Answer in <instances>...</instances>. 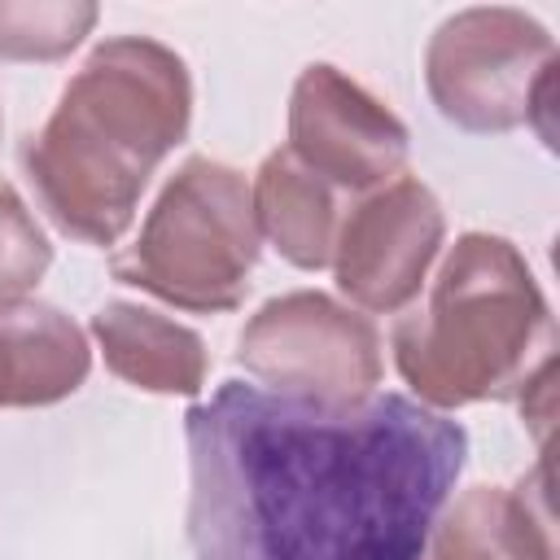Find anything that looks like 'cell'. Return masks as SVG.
<instances>
[{"label":"cell","mask_w":560,"mask_h":560,"mask_svg":"<svg viewBox=\"0 0 560 560\" xmlns=\"http://www.w3.org/2000/svg\"><path fill=\"white\" fill-rule=\"evenodd\" d=\"M424 560H556L542 468L503 486H468L442 508Z\"/></svg>","instance_id":"9c48e42d"},{"label":"cell","mask_w":560,"mask_h":560,"mask_svg":"<svg viewBox=\"0 0 560 560\" xmlns=\"http://www.w3.org/2000/svg\"><path fill=\"white\" fill-rule=\"evenodd\" d=\"M96 18L92 0H0V57L61 61L92 35Z\"/></svg>","instance_id":"4fadbf2b"},{"label":"cell","mask_w":560,"mask_h":560,"mask_svg":"<svg viewBox=\"0 0 560 560\" xmlns=\"http://www.w3.org/2000/svg\"><path fill=\"white\" fill-rule=\"evenodd\" d=\"M236 368L284 398L359 407L381 394L385 354L381 332L363 311L319 289H293L245 319L236 332Z\"/></svg>","instance_id":"8992f818"},{"label":"cell","mask_w":560,"mask_h":560,"mask_svg":"<svg viewBox=\"0 0 560 560\" xmlns=\"http://www.w3.org/2000/svg\"><path fill=\"white\" fill-rule=\"evenodd\" d=\"M284 149L332 188L376 192L402 175L411 131L359 79L328 61H311L289 92Z\"/></svg>","instance_id":"52a82bcc"},{"label":"cell","mask_w":560,"mask_h":560,"mask_svg":"<svg viewBox=\"0 0 560 560\" xmlns=\"http://www.w3.org/2000/svg\"><path fill=\"white\" fill-rule=\"evenodd\" d=\"M192 127V74L153 35H109L18 149L44 214L83 245H118L136 206Z\"/></svg>","instance_id":"7a4b0ae2"},{"label":"cell","mask_w":560,"mask_h":560,"mask_svg":"<svg viewBox=\"0 0 560 560\" xmlns=\"http://www.w3.org/2000/svg\"><path fill=\"white\" fill-rule=\"evenodd\" d=\"M92 372L83 328L39 298L0 302V407H52Z\"/></svg>","instance_id":"30bf717a"},{"label":"cell","mask_w":560,"mask_h":560,"mask_svg":"<svg viewBox=\"0 0 560 560\" xmlns=\"http://www.w3.org/2000/svg\"><path fill=\"white\" fill-rule=\"evenodd\" d=\"M92 337H96V350L105 354V368L144 394L197 398L206 389V376H210L206 341L188 324L153 306L114 298L96 306Z\"/></svg>","instance_id":"8fae6325"},{"label":"cell","mask_w":560,"mask_h":560,"mask_svg":"<svg viewBox=\"0 0 560 560\" xmlns=\"http://www.w3.org/2000/svg\"><path fill=\"white\" fill-rule=\"evenodd\" d=\"M556 39L512 4H472L438 22L424 48V88L438 114L464 131L494 136L551 109ZM547 140V136H542Z\"/></svg>","instance_id":"5b68a950"},{"label":"cell","mask_w":560,"mask_h":560,"mask_svg":"<svg viewBox=\"0 0 560 560\" xmlns=\"http://www.w3.org/2000/svg\"><path fill=\"white\" fill-rule=\"evenodd\" d=\"M389 350L429 411L512 398L551 359V306L508 236L464 232L442 254L424 306L394 324Z\"/></svg>","instance_id":"3957f363"},{"label":"cell","mask_w":560,"mask_h":560,"mask_svg":"<svg viewBox=\"0 0 560 560\" xmlns=\"http://www.w3.org/2000/svg\"><path fill=\"white\" fill-rule=\"evenodd\" d=\"M446 214L433 188L416 175H398L368 192L346 223H337L332 276L337 289L372 315H394L420 298L429 267L442 254Z\"/></svg>","instance_id":"ba28073f"},{"label":"cell","mask_w":560,"mask_h":560,"mask_svg":"<svg viewBox=\"0 0 560 560\" xmlns=\"http://www.w3.org/2000/svg\"><path fill=\"white\" fill-rule=\"evenodd\" d=\"M52 267V245L22 201V192L0 179V302L31 298V289Z\"/></svg>","instance_id":"5bb4252c"},{"label":"cell","mask_w":560,"mask_h":560,"mask_svg":"<svg viewBox=\"0 0 560 560\" xmlns=\"http://www.w3.org/2000/svg\"><path fill=\"white\" fill-rule=\"evenodd\" d=\"M0 122H4V118H0Z\"/></svg>","instance_id":"9a60e30c"},{"label":"cell","mask_w":560,"mask_h":560,"mask_svg":"<svg viewBox=\"0 0 560 560\" xmlns=\"http://www.w3.org/2000/svg\"><path fill=\"white\" fill-rule=\"evenodd\" d=\"M258 249L262 236L245 175L197 153L162 184L136 245L114 254L109 271L175 311L223 315L245 302Z\"/></svg>","instance_id":"277c9868"},{"label":"cell","mask_w":560,"mask_h":560,"mask_svg":"<svg viewBox=\"0 0 560 560\" xmlns=\"http://www.w3.org/2000/svg\"><path fill=\"white\" fill-rule=\"evenodd\" d=\"M254 223L258 236L271 241V249L302 267L319 271L332 262L337 245V188L324 184L311 166H302L289 149H271L249 184Z\"/></svg>","instance_id":"7c38bea8"},{"label":"cell","mask_w":560,"mask_h":560,"mask_svg":"<svg viewBox=\"0 0 560 560\" xmlns=\"http://www.w3.org/2000/svg\"><path fill=\"white\" fill-rule=\"evenodd\" d=\"M197 560H424L468 433L407 394L319 407L223 381L184 416Z\"/></svg>","instance_id":"6da1fadb"}]
</instances>
